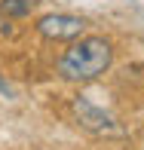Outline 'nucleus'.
Wrapping results in <instances>:
<instances>
[{
  "label": "nucleus",
  "instance_id": "obj_1",
  "mask_svg": "<svg viewBox=\"0 0 144 150\" xmlns=\"http://www.w3.org/2000/svg\"><path fill=\"white\" fill-rule=\"evenodd\" d=\"M113 46L104 37H77L71 49L58 58V74L67 83H92L111 67Z\"/></svg>",
  "mask_w": 144,
  "mask_h": 150
},
{
  "label": "nucleus",
  "instance_id": "obj_3",
  "mask_svg": "<svg viewBox=\"0 0 144 150\" xmlns=\"http://www.w3.org/2000/svg\"><path fill=\"white\" fill-rule=\"evenodd\" d=\"M86 31V18L71 16V12H52L37 22V34L46 40H77Z\"/></svg>",
  "mask_w": 144,
  "mask_h": 150
},
{
  "label": "nucleus",
  "instance_id": "obj_4",
  "mask_svg": "<svg viewBox=\"0 0 144 150\" xmlns=\"http://www.w3.org/2000/svg\"><path fill=\"white\" fill-rule=\"evenodd\" d=\"M34 9V0H0V16H28Z\"/></svg>",
  "mask_w": 144,
  "mask_h": 150
},
{
  "label": "nucleus",
  "instance_id": "obj_5",
  "mask_svg": "<svg viewBox=\"0 0 144 150\" xmlns=\"http://www.w3.org/2000/svg\"><path fill=\"white\" fill-rule=\"evenodd\" d=\"M0 92H3V95H12V89H9V83H6V80H0Z\"/></svg>",
  "mask_w": 144,
  "mask_h": 150
},
{
  "label": "nucleus",
  "instance_id": "obj_2",
  "mask_svg": "<svg viewBox=\"0 0 144 150\" xmlns=\"http://www.w3.org/2000/svg\"><path fill=\"white\" fill-rule=\"evenodd\" d=\"M71 110H74V117H77V126L80 129H86L89 135H98V138H113V135H123V126L116 122L111 113L104 110V107H95L89 98H74V104H71Z\"/></svg>",
  "mask_w": 144,
  "mask_h": 150
}]
</instances>
